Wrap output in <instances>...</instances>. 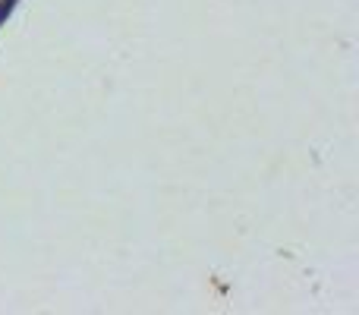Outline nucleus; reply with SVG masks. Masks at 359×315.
<instances>
[]
</instances>
